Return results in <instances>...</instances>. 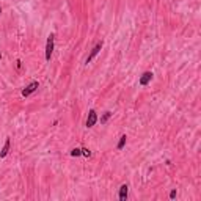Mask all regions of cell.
<instances>
[{"label": "cell", "instance_id": "cell-1", "mask_svg": "<svg viewBox=\"0 0 201 201\" xmlns=\"http://www.w3.org/2000/svg\"><path fill=\"white\" fill-rule=\"evenodd\" d=\"M52 52H53V35L50 33L49 38H47V44H46V60H47V61L50 60Z\"/></svg>", "mask_w": 201, "mask_h": 201}, {"label": "cell", "instance_id": "cell-2", "mask_svg": "<svg viewBox=\"0 0 201 201\" xmlns=\"http://www.w3.org/2000/svg\"><path fill=\"white\" fill-rule=\"evenodd\" d=\"M38 88H39V84H38V82H32L30 85H27V87L22 90V96H24V98H27V96H30L32 93L36 91Z\"/></svg>", "mask_w": 201, "mask_h": 201}, {"label": "cell", "instance_id": "cell-3", "mask_svg": "<svg viewBox=\"0 0 201 201\" xmlns=\"http://www.w3.org/2000/svg\"><path fill=\"white\" fill-rule=\"evenodd\" d=\"M96 123H98V113H96L94 110H90L88 118H87V127H93Z\"/></svg>", "mask_w": 201, "mask_h": 201}, {"label": "cell", "instance_id": "cell-4", "mask_svg": "<svg viewBox=\"0 0 201 201\" xmlns=\"http://www.w3.org/2000/svg\"><path fill=\"white\" fill-rule=\"evenodd\" d=\"M101 49H102V41H101V43H98V44H96V46H94V49L91 50V53L88 55V58H87V65H88V63H91V60H93V58H94L98 53H99V50H101Z\"/></svg>", "mask_w": 201, "mask_h": 201}, {"label": "cell", "instance_id": "cell-5", "mask_svg": "<svg viewBox=\"0 0 201 201\" xmlns=\"http://www.w3.org/2000/svg\"><path fill=\"white\" fill-rule=\"evenodd\" d=\"M152 75H154V74H152L151 71H146V72H143L142 74V77H140V85H148L149 84V82L152 80Z\"/></svg>", "mask_w": 201, "mask_h": 201}, {"label": "cell", "instance_id": "cell-6", "mask_svg": "<svg viewBox=\"0 0 201 201\" xmlns=\"http://www.w3.org/2000/svg\"><path fill=\"white\" fill-rule=\"evenodd\" d=\"M10 145H11V140L10 138H6L5 140V145H3V148H2V151H0V157H6V154L10 152Z\"/></svg>", "mask_w": 201, "mask_h": 201}, {"label": "cell", "instance_id": "cell-7", "mask_svg": "<svg viewBox=\"0 0 201 201\" xmlns=\"http://www.w3.org/2000/svg\"><path fill=\"white\" fill-rule=\"evenodd\" d=\"M127 192H129L127 184H123V185L120 187V199H121V201H126V198H127Z\"/></svg>", "mask_w": 201, "mask_h": 201}, {"label": "cell", "instance_id": "cell-8", "mask_svg": "<svg viewBox=\"0 0 201 201\" xmlns=\"http://www.w3.org/2000/svg\"><path fill=\"white\" fill-rule=\"evenodd\" d=\"M126 140H127V137L126 135H121V138H120V143H118V149H123L124 148V145H126Z\"/></svg>", "mask_w": 201, "mask_h": 201}, {"label": "cell", "instance_id": "cell-9", "mask_svg": "<svg viewBox=\"0 0 201 201\" xmlns=\"http://www.w3.org/2000/svg\"><path fill=\"white\" fill-rule=\"evenodd\" d=\"M110 116H112V113H110V112H105V113H104L102 118H101V124H105V123L108 121V118H110Z\"/></svg>", "mask_w": 201, "mask_h": 201}, {"label": "cell", "instance_id": "cell-10", "mask_svg": "<svg viewBox=\"0 0 201 201\" xmlns=\"http://www.w3.org/2000/svg\"><path fill=\"white\" fill-rule=\"evenodd\" d=\"M71 156H72V157H79V156H82V149L74 148V149L71 151Z\"/></svg>", "mask_w": 201, "mask_h": 201}, {"label": "cell", "instance_id": "cell-11", "mask_svg": "<svg viewBox=\"0 0 201 201\" xmlns=\"http://www.w3.org/2000/svg\"><path fill=\"white\" fill-rule=\"evenodd\" d=\"M82 156H85V157H90V156H91V152H90V149L84 148V149H82Z\"/></svg>", "mask_w": 201, "mask_h": 201}, {"label": "cell", "instance_id": "cell-12", "mask_svg": "<svg viewBox=\"0 0 201 201\" xmlns=\"http://www.w3.org/2000/svg\"><path fill=\"white\" fill-rule=\"evenodd\" d=\"M170 198L173 199V198H176V190H171V193H170Z\"/></svg>", "mask_w": 201, "mask_h": 201}, {"label": "cell", "instance_id": "cell-13", "mask_svg": "<svg viewBox=\"0 0 201 201\" xmlns=\"http://www.w3.org/2000/svg\"><path fill=\"white\" fill-rule=\"evenodd\" d=\"M0 58H2V53H0Z\"/></svg>", "mask_w": 201, "mask_h": 201}, {"label": "cell", "instance_id": "cell-14", "mask_svg": "<svg viewBox=\"0 0 201 201\" xmlns=\"http://www.w3.org/2000/svg\"><path fill=\"white\" fill-rule=\"evenodd\" d=\"M0 13H2V8H0Z\"/></svg>", "mask_w": 201, "mask_h": 201}]
</instances>
